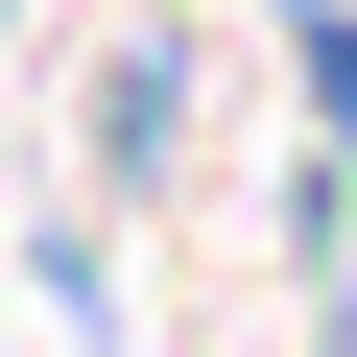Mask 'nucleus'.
<instances>
[{
    "label": "nucleus",
    "mask_w": 357,
    "mask_h": 357,
    "mask_svg": "<svg viewBox=\"0 0 357 357\" xmlns=\"http://www.w3.org/2000/svg\"><path fill=\"white\" fill-rule=\"evenodd\" d=\"M167 143H191V48H119V72H96V191H119V215L167 191Z\"/></svg>",
    "instance_id": "f257e3e1"
}]
</instances>
